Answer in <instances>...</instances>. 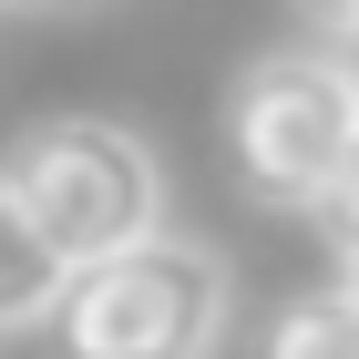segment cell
<instances>
[{"mask_svg":"<svg viewBox=\"0 0 359 359\" xmlns=\"http://www.w3.org/2000/svg\"><path fill=\"white\" fill-rule=\"evenodd\" d=\"M318 226H329L339 257H359V144H349V165H339V185L318 195Z\"/></svg>","mask_w":359,"mask_h":359,"instance_id":"cell-6","label":"cell"},{"mask_svg":"<svg viewBox=\"0 0 359 359\" xmlns=\"http://www.w3.org/2000/svg\"><path fill=\"white\" fill-rule=\"evenodd\" d=\"M318 11H329V21H349V31H359V0H318Z\"/></svg>","mask_w":359,"mask_h":359,"instance_id":"cell-7","label":"cell"},{"mask_svg":"<svg viewBox=\"0 0 359 359\" xmlns=\"http://www.w3.org/2000/svg\"><path fill=\"white\" fill-rule=\"evenodd\" d=\"M339 287H349V298H359V257H339Z\"/></svg>","mask_w":359,"mask_h":359,"instance_id":"cell-8","label":"cell"},{"mask_svg":"<svg viewBox=\"0 0 359 359\" xmlns=\"http://www.w3.org/2000/svg\"><path fill=\"white\" fill-rule=\"evenodd\" d=\"M267 359H359V298L349 287H308L267 318Z\"/></svg>","mask_w":359,"mask_h":359,"instance_id":"cell-5","label":"cell"},{"mask_svg":"<svg viewBox=\"0 0 359 359\" xmlns=\"http://www.w3.org/2000/svg\"><path fill=\"white\" fill-rule=\"evenodd\" d=\"M0 175L21 185V205L41 216V236L72 267H93V257H113V247H134V236L165 226V165H154V144L123 134V123H103V113L31 123L0 154Z\"/></svg>","mask_w":359,"mask_h":359,"instance_id":"cell-3","label":"cell"},{"mask_svg":"<svg viewBox=\"0 0 359 359\" xmlns=\"http://www.w3.org/2000/svg\"><path fill=\"white\" fill-rule=\"evenodd\" d=\"M62 287H72V257L41 236V216L21 205V185L0 175V329H52Z\"/></svg>","mask_w":359,"mask_h":359,"instance_id":"cell-4","label":"cell"},{"mask_svg":"<svg viewBox=\"0 0 359 359\" xmlns=\"http://www.w3.org/2000/svg\"><path fill=\"white\" fill-rule=\"evenodd\" d=\"M359 144V62L349 52H267L226 93V154L236 185L277 216H318Z\"/></svg>","mask_w":359,"mask_h":359,"instance_id":"cell-2","label":"cell"},{"mask_svg":"<svg viewBox=\"0 0 359 359\" xmlns=\"http://www.w3.org/2000/svg\"><path fill=\"white\" fill-rule=\"evenodd\" d=\"M349 62H359V31H349Z\"/></svg>","mask_w":359,"mask_h":359,"instance_id":"cell-9","label":"cell"},{"mask_svg":"<svg viewBox=\"0 0 359 359\" xmlns=\"http://www.w3.org/2000/svg\"><path fill=\"white\" fill-rule=\"evenodd\" d=\"M226 257L195 247V236H134V247L72 267L52 308L62 359H216L226 339Z\"/></svg>","mask_w":359,"mask_h":359,"instance_id":"cell-1","label":"cell"}]
</instances>
